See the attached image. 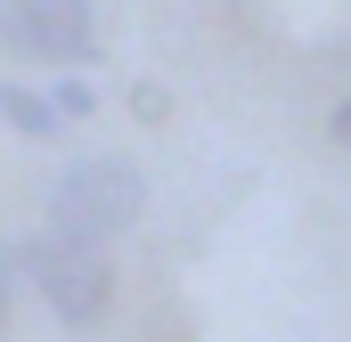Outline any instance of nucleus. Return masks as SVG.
Listing matches in <instances>:
<instances>
[{"instance_id":"f257e3e1","label":"nucleus","mask_w":351,"mask_h":342,"mask_svg":"<svg viewBox=\"0 0 351 342\" xmlns=\"http://www.w3.org/2000/svg\"><path fill=\"white\" fill-rule=\"evenodd\" d=\"M139 212H147V171L123 163V155H82V163L58 171V187H49V228L82 237V245L123 237Z\"/></svg>"},{"instance_id":"7ed1b4c3","label":"nucleus","mask_w":351,"mask_h":342,"mask_svg":"<svg viewBox=\"0 0 351 342\" xmlns=\"http://www.w3.org/2000/svg\"><path fill=\"white\" fill-rule=\"evenodd\" d=\"M0 49L33 57V66H90L98 16H90V0H0Z\"/></svg>"},{"instance_id":"f03ea898","label":"nucleus","mask_w":351,"mask_h":342,"mask_svg":"<svg viewBox=\"0 0 351 342\" xmlns=\"http://www.w3.org/2000/svg\"><path fill=\"white\" fill-rule=\"evenodd\" d=\"M25 277H33V293L49 302V318L74 326V334H90V326L106 318V302H114V261H106V245L58 237V228L25 245Z\"/></svg>"},{"instance_id":"0eeeda50","label":"nucleus","mask_w":351,"mask_h":342,"mask_svg":"<svg viewBox=\"0 0 351 342\" xmlns=\"http://www.w3.org/2000/svg\"><path fill=\"white\" fill-rule=\"evenodd\" d=\"M327 131H335V139H343V147H351V98H343V106H335V122H327Z\"/></svg>"},{"instance_id":"39448f33","label":"nucleus","mask_w":351,"mask_h":342,"mask_svg":"<svg viewBox=\"0 0 351 342\" xmlns=\"http://www.w3.org/2000/svg\"><path fill=\"white\" fill-rule=\"evenodd\" d=\"M49 106H58V122H82V114H98L90 82H58V90H49Z\"/></svg>"},{"instance_id":"423d86ee","label":"nucleus","mask_w":351,"mask_h":342,"mask_svg":"<svg viewBox=\"0 0 351 342\" xmlns=\"http://www.w3.org/2000/svg\"><path fill=\"white\" fill-rule=\"evenodd\" d=\"M25 269V245H0V318H8V277Z\"/></svg>"},{"instance_id":"20e7f679","label":"nucleus","mask_w":351,"mask_h":342,"mask_svg":"<svg viewBox=\"0 0 351 342\" xmlns=\"http://www.w3.org/2000/svg\"><path fill=\"white\" fill-rule=\"evenodd\" d=\"M0 114H8V131H25V139H58V106H49L41 90H25V82H0Z\"/></svg>"}]
</instances>
